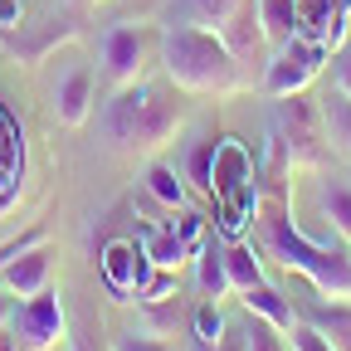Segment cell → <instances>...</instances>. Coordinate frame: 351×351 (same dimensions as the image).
I'll list each match as a JSON object with an SVG mask.
<instances>
[{
  "label": "cell",
  "mask_w": 351,
  "mask_h": 351,
  "mask_svg": "<svg viewBox=\"0 0 351 351\" xmlns=\"http://www.w3.org/2000/svg\"><path fill=\"white\" fill-rule=\"evenodd\" d=\"M161 69L181 93L219 98L239 88V59L230 54V44L219 39V29H205L195 20H171L161 29Z\"/></svg>",
  "instance_id": "cell-1"
},
{
  "label": "cell",
  "mask_w": 351,
  "mask_h": 351,
  "mask_svg": "<svg viewBox=\"0 0 351 351\" xmlns=\"http://www.w3.org/2000/svg\"><path fill=\"white\" fill-rule=\"evenodd\" d=\"M263 244H269V254L283 263V269L302 274L307 283H313L317 298H332V302H351V258L341 249H327L317 239H307L288 210H269V219H263Z\"/></svg>",
  "instance_id": "cell-2"
},
{
  "label": "cell",
  "mask_w": 351,
  "mask_h": 351,
  "mask_svg": "<svg viewBox=\"0 0 351 351\" xmlns=\"http://www.w3.org/2000/svg\"><path fill=\"white\" fill-rule=\"evenodd\" d=\"M278 108H274V132L283 137V147H288V156H293V166H322L327 156H332V147H327V132H322V112H317V103H307L302 93H293V98H274Z\"/></svg>",
  "instance_id": "cell-3"
},
{
  "label": "cell",
  "mask_w": 351,
  "mask_h": 351,
  "mask_svg": "<svg viewBox=\"0 0 351 351\" xmlns=\"http://www.w3.org/2000/svg\"><path fill=\"white\" fill-rule=\"evenodd\" d=\"M322 59H327V49H317L313 39H302V34L283 39L274 49V59H269V69H263V93H269V98L307 93L313 78L322 73Z\"/></svg>",
  "instance_id": "cell-4"
},
{
  "label": "cell",
  "mask_w": 351,
  "mask_h": 351,
  "mask_svg": "<svg viewBox=\"0 0 351 351\" xmlns=\"http://www.w3.org/2000/svg\"><path fill=\"white\" fill-rule=\"evenodd\" d=\"M10 332L29 346V351H49L64 341V302L59 293H34V298H20V307H10Z\"/></svg>",
  "instance_id": "cell-5"
},
{
  "label": "cell",
  "mask_w": 351,
  "mask_h": 351,
  "mask_svg": "<svg viewBox=\"0 0 351 351\" xmlns=\"http://www.w3.org/2000/svg\"><path fill=\"white\" fill-rule=\"evenodd\" d=\"M98 263H103V283L117 302H137V293L147 288V278L156 269L147 258V244H132V239H112Z\"/></svg>",
  "instance_id": "cell-6"
},
{
  "label": "cell",
  "mask_w": 351,
  "mask_h": 351,
  "mask_svg": "<svg viewBox=\"0 0 351 351\" xmlns=\"http://www.w3.org/2000/svg\"><path fill=\"white\" fill-rule=\"evenodd\" d=\"M298 5V34L313 39L317 49L337 54L351 39V0H293Z\"/></svg>",
  "instance_id": "cell-7"
},
{
  "label": "cell",
  "mask_w": 351,
  "mask_h": 351,
  "mask_svg": "<svg viewBox=\"0 0 351 351\" xmlns=\"http://www.w3.org/2000/svg\"><path fill=\"white\" fill-rule=\"evenodd\" d=\"M142 59H147V34L137 25H108L103 29V73L117 88L142 78Z\"/></svg>",
  "instance_id": "cell-8"
},
{
  "label": "cell",
  "mask_w": 351,
  "mask_h": 351,
  "mask_svg": "<svg viewBox=\"0 0 351 351\" xmlns=\"http://www.w3.org/2000/svg\"><path fill=\"white\" fill-rule=\"evenodd\" d=\"M49 278H54V258H49V249H44V244H34V249H25V254H15V258L0 263V288L15 293V298L44 293V288H49Z\"/></svg>",
  "instance_id": "cell-9"
},
{
  "label": "cell",
  "mask_w": 351,
  "mask_h": 351,
  "mask_svg": "<svg viewBox=\"0 0 351 351\" xmlns=\"http://www.w3.org/2000/svg\"><path fill=\"white\" fill-rule=\"evenodd\" d=\"M254 181V156L244 152V142L225 137V142H215V166H210V195L215 200H225L234 195L239 186Z\"/></svg>",
  "instance_id": "cell-10"
},
{
  "label": "cell",
  "mask_w": 351,
  "mask_h": 351,
  "mask_svg": "<svg viewBox=\"0 0 351 351\" xmlns=\"http://www.w3.org/2000/svg\"><path fill=\"white\" fill-rule=\"evenodd\" d=\"M176 122H181L176 103L161 98V93H147V103H142V112H137V127H132V142H127V147H137V152H156V147H166V142H171V132H176Z\"/></svg>",
  "instance_id": "cell-11"
},
{
  "label": "cell",
  "mask_w": 351,
  "mask_h": 351,
  "mask_svg": "<svg viewBox=\"0 0 351 351\" xmlns=\"http://www.w3.org/2000/svg\"><path fill=\"white\" fill-rule=\"evenodd\" d=\"M54 117L64 127H83L88 117H93V73L88 69H73L59 78L54 88Z\"/></svg>",
  "instance_id": "cell-12"
},
{
  "label": "cell",
  "mask_w": 351,
  "mask_h": 351,
  "mask_svg": "<svg viewBox=\"0 0 351 351\" xmlns=\"http://www.w3.org/2000/svg\"><path fill=\"white\" fill-rule=\"evenodd\" d=\"M244 298V307H249V317H258V322H269L278 337H288L293 327H298V313H293V298L288 293H278L274 283H258V288H249V293H239Z\"/></svg>",
  "instance_id": "cell-13"
},
{
  "label": "cell",
  "mask_w": 351,
  "mask_h": 351,
  "mask_svg": "<svg viewBox=\"0 0 351 351\" xmlns=\"http://www.w3.org/2000/svg\"><path fill=\"white\" fill-rule=\"evenodd\" d=\"M147 93L152 88H142V83H127V88H117V98L103 108V132L112 142H132V127H137V112H142V103H147Z\"/></svg>",
  "instance_id": "cell-14"
},
{
  "label": "cell",
  "mask_w": 351,
  "mask_h": 351,
  "mask_svg": "<svg viewBox=\"0 0 351 351\" xmlns=\"http://www.w3.org/2000/svg\"><path fill=\"white\" fill-rule=\"evenodd\" d=\"M317 112H322V132H327V147L341 156V161H351V98L346 93H332L317 103Z\"/></svg>",
  "instance_id": "cell-15"
},
{
  "label": "cell",
  "mask_w": 351,
  "mask_h": 351,
  "mask_svg": "<svg viewBox=\"0 0 351 351\" xmlns=\"http://www.w3.org/2000/svg\"><path fill=\"white\" fill-rule=\"evenodd\" d=\"M195 288H200V298H215V302L230 293L225 244H219V239H205V244H200V254H195Z\"/></svg>",
  "instance_id": "cell-16"
},
{
  "label": "cell",
  "mask_w": 351,
  "mask_h": 351,
  "mask_svg": "<svg viewBox=\"0 0 351 351\" xmlns=\"http://www.w3.org/2000/svg\"><path fill=\"white\" fill-rule=\"evenodd\" d=\"M219 39L230 44V54H234V59H249L258 44H269V39H263V29H258V10H254V0H244L239 15H234L225 29H219Z\"/></svg>",
  "instance_id": "cell-17"
},
{
  "label": "cell",
  "mask_w": 351,
  "mask_h": 351,
  "mask_svg": "<svg viewBox=\"0 0 351 351\" xmlns=\"http://www.w3.org/2000/svg\"><path fill=\"white\" fill-rule=\"evenodd\" d=\"M147 195H152L156 205H166V210H181V205L191 200V186H186V176L176 171V166L152 161V166H147Z\"/></svg>",
  "instance_id": "cell-18"
},
{
  "label": "cell",
  "mask_w": 351,
  "mask_h": 351,
  "mask_svg": "<svg viewBox=\"0 0 351 351\" xmlns=\"http://www.w3.org/2000/svg\"><path fill=\"white\" fill-rule=\"evenodd\" d=\"M307 322H313L337 351H351V302H313L307 307Z\"/></svg>",
  "instance_id": "cell-19"
},
{
  "label": "cell",
  "mask_w": 351,
  "mask_h": 351,
  "mask_svg": "<svg viewBox=\"0 0 351 351\" xmlns=\"http://www.w3.org/2000/svg\"><path fill=\"white\" fill-rule=\"evenodd\" d=\"M317 210H322V219L341 234V239H351V186L346 181H327L317 186Z\"/></svg>",
  "instance_id": "cell-20"
},
{
  "label": "cell",
  "mask_w": 351,
  "mask_h": 351,
  "mask_svg": "<svg viewBox=\"0 0 351 351\" xmlns=\"http://www.w3.org/2000/svg\"><path fill=\"white\" fill-rule=\"evenodd\" d=\"M254 10H258V29L269 44H283L298 34V5L293 0H254Z\"/></svg>",
  "instance_id": "cell-21"
},
{
  "label": "cell",
  "mask_w": 351,
  "mask_h": 351,
  "mask_svg": "<svg viewBox=\"0 0 351 351\" xmlns=\"http://www.w3.org/2000/svg\"><path fill=\"white\" fill-rule=\"evenodd\" d=\"M225 274H230V293H249L263 283V263L254 258V249L244 239L225 244Z\"/></svg>",
  "instance_id": "cell-22"
},
{
  "label": "cell",
  "mask_w": 351,
  "mask_h": 351,
  "mask_svg": "<svg viewBox=\"0 0 351 351\" xmlns=\"http://www.w3.org/2000/svg\"><path fill=\"white\" fill-rule=\"evenodd\" d=\"M142 244H147V258L156 263V269H181V263L191 258V254H186V244L176 239V230H171V225H166V230H156V234H147Z\"/></svg>",
  "instance_id": "cell-23"
},
{
  "label": "cell",
  "mask_w": 351,
  "mask_h": 351,
  "mask_svg": "<svg viewBox=\"0 0 351 351\" xmlns=\"http://www.w3.org/2000/svg\"><path fill=\"white\" fill-rule=\"evenodd\" d=\"M176 327H181V302H176V298H166V302H142V332L171 341Z\"/></svg>",
  "instance_id": "cell-24"
},
{
  "label": "cell",
  "mask_w": 351,
  "mask_h": 351,
  "mask_svg": "<svg viewBox=\"0 0 351 351\" xmlns=\"http://www.w3.org/2000/svg\"><path fill=\"white\" fill-rule=\"evenodd\" d=\"M20 137H15V127L5 122V112H0V200L10 195V186H15V171H20Z\"/></svg>",
  "instance_id": "cell-25"
},
{
  "label": "cell",
  "mask_w": 351,
  "mask_h": 351,
  "mask_svg": "<svg viewBox=\"0 0 351 351\" xmlns=\"http://www.w3.org/2000/svg\"><path fill=\"white\" fill-rule=\"evenodd\" d=\"M239 5H244V0H186L191 20L205 25V29H225V25L239 15Z\"/></svg>",
  "instance_id": "cell-26"
},
{
  "label": "cell",
  "mask_w": 351,
  "mask_h": 351,
  "mask_svg": "<svg viewBox=\"0 0 351 351\" xmlns=\"http://www.w3.org/2000/svg\"><path fill=\"white\" fill-rule=\"evenodd\" d=\"M225 317H219V307H215V298H205L200 307H195V341L205 346V351H215L219 341H225Z\"/></svg>",
  "instance_id": "cell-27"
},
{
  "label": "cell",
  "mask_w": 351,
  "mask_h": 351,
  "mask_svg": "<svg viewBox=\"0 0 351 351\" xmlns=\"http://www.w3.org/2000/svg\"><path fill=\"white\" fill-rule=\"evenodd\" d=\"M171 230H176V239L186 244L191 258L200 254V244H205V215H200V210H186V205H181V210H176V219H171Z\"/></svg>",
  "instance_id": "cell-28"
},
{
  "label": "cell",
  "mask_w": 351,
  "mask_h": 351,
  "mask_svg": "<svg viewBox=\"0 0 351 351\" xmlns=\"http://www.w3.org/2000/svg\"><path fill=\"white\" fill-rule=\"evenodd\" d=\"M108 351H176V346H171L166 337H152V332H142V327H132V332H117Z\"/></svg>",
  "instance_id": "cell-29"
},
{
  "label": "cell",
  "mask_w": 351,
  "mask_h": 351,
  "mask_svg": "<svg viewBox=\"0 0 351 351\" xmlns=\"http://www.w3.org/2000/svg\"><path fill=\"white\" fill-rule=\"evenodd\" d=\"M210 166H215V142L205 137V142H195V147H191V161H186V171H191V186L210 191Z\"/></svg>",
  "instance_id": "cell-30"
},
{
  "label": "cell",
  "mask_w": 351,
  "mask_h": 351,
  "mask_svg": "<svg viewBox=\"0 0 351 351\" xmlns=\"http://www.w3.org/2000/svg\"><path fill=\"white\" fill-rule=\"evenodd\" d=\"M166 298H176V269H152L147 288L137 293V302H166Z\"/></svg>",
  "instance_id": "cell-31"
},
{
  "label": "cell",
  "mask_w": 351,
  "mask_h": 351,
  "mask_svg": "<svg viewBox=\"0 0 351 351\" xmlns=\"http://www.w3.org/2000/svg\"><path fill=\"white\" fill-rule=\"evenodd\" d=\"M283 341H293V351H337V346H332V341H327V337H322L313 322H298V327H293Z\"/></svg>",
  "instance_id": "cell-32"
},
{
  "label": "cell",
  "mask_w": 351,
  "mask_h": 351,
  "mask_svg": "<svg viewBox=\"0 0 351 351\" xmlns=\"http://www.w3.org/2000/svg\"><path fill=\"white\" fill-rule=\"evenodd\" d=\"M244 341H249V351H288V346H283V337H278L269 322H258V317L244 327Z\"/></svg>",
  "instance_id": "cell-33"
},
{
  "label": "cell",
  "mask_w": 351,
  "mask_h": 351,
  "mask_svg": "<svg viewBox=\"0 0 351 351\" xmlns=\"http://www.w3.org/2000/svg\"><path fill=\"white\" fill-rule=\"evenodd\" d=\"M332 88H337V93H346V98H351V39L341 44L337 54H332Z\"/></svg>",
  "instance_id": "cell-34"
},
{
  "label": "cell",
  "mask_w": 351,
  "mask_h": 351,
  "mask_svg": "<svg viewBox=\"0 0 351 351\" xmlns=\"http://www.w3.org/2000/svg\"><path fill=\"white\" fill-rule=\"evenodd\" d=\"M20 20V0H0V29Z\"/></svg>",
  "instance_id": "cell-35"
},
{
  "label": "cell",
  "mask_w": 351,
  "mask_h": 351,
  "mask_svg": "<svg viewBox=\"0 0 351 351\" xmlns=\"http://www.w3.org/2000/svg\"><path fill=\"white\" fill-rule=\"evenodd\" d=\"M0 351H29V346H25V341H20V337L5 327V332H0Z\"/></svg>",
  "instance_id": "cell-36"
},
{
  "label": "cell",
  "mask_w": 351,
  "mask_h": 351,
  "mask_svg": "<svg viewBox=\"0 0 351 351\" xmlns=\"http://www.w3.org/2000/svg\"><path fill=\"white\" fill-rule=\"evenodd\" d=\"M69 351H103L93 337H69Z\"/></svg>",
  "instance_id": "cell-37"
},
{
  "label": "cell",
  "mask_w": 351,
  "mask_h": 351,
  "mask_svg": "<svg viewBox=\"0 0 351 351\" xmlns=\"http://www.w3.org/2000/svg\"><path fill=\"white\" fill-rule=\"evenodd\" d=\"M10 327V298H5V288H0V332Z\"/></svg>",
  "instance_id": "cell-38"
}]
</instances>
